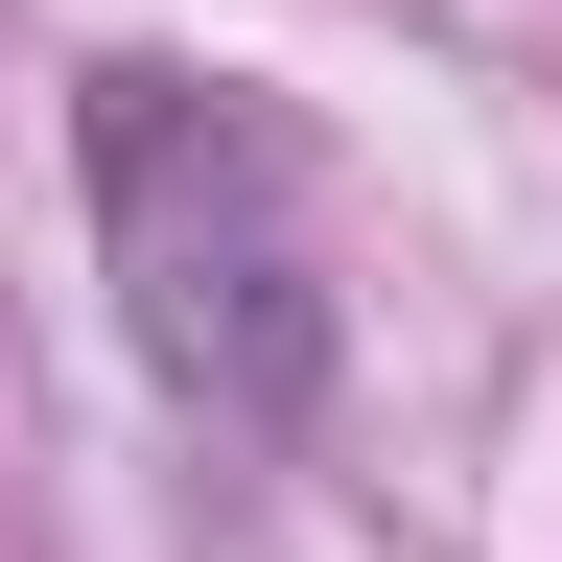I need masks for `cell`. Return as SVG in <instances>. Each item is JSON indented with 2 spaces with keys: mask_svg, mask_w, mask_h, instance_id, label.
<instances>
[{
  "mask_svg": "<svg viewBox=\"0 0 562 562\" xmlns=\"http://www.w3.org/2000/svg\"><path fill=\"white\" fill-rule=\"evenodd\" d=\"M70 188H94L117 328L211 446H305L328 422V235H305V140L188 47H94L70 70Z\"/></svg>",
  "mask_w": 562,
  "mask_h": 562,
  "instance_id": "obj_1",
  "label": "cell"
}]
</instances>
